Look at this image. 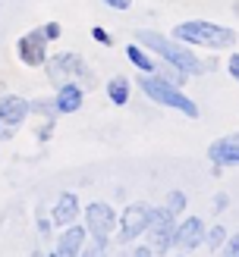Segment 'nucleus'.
<instances>
[{"label":"nucleus","instance_id":"nucleus-1","mask_svg":"<svg viewBox=\"0 0 239 257\" xmlns=\"http://www.w3.org/2000/svg\"><path fill=\"white\" fill-rule=\"evenodd\" d=\"M135 41H142L148 50H154V54H161L164 60L170 63V66H180L186 75H198V72H205L211 63H198L195 54H189V50L183 44H176V41H167L164 35L157 32H145V29H138L135 32Z\"/></svg>","mask_w":239,"mask_h":257},{"label":"nucleus","instance_id":"nucleus-2","mask_svg":"<svg viewBox=\"0 0 239 257\" xmlns=\"http://www.w3.org/2000/svg\"><path fill=\"white\" fill-rule=\"evenodd\" d=\"M176 41H189V44H198V47H211V50H220V47H233L236 44V32L233 29H223V25H214V22H183L176 25Z\"/></svg>","mask_w":239,"mask_h":257},{"label":"nucleus","instance_id":"nucleus-3","mask_svg":"<svg viewBox=\"0 0 239 257\" xmlns=\"http://www.w3.org/2000/svg\"><path fill=\"white\" fill-rule=\"evenodd\" d=\"M142 91L151 97V100H157V104L164 107H173V110H180L183 116L189 119H198V107H195V100H189L183 91H176V85L170 82H164V79H154V75H142Z\"/></svg>","mask_w":239,"mask_h":257},{"label":"nucleus","instance_id":"nucleus-4","mask_svg":"<svg viewBox=\"0 0 239 257\" xmlns=\"http://www.w3.org/2000/svg\"><path fill=\"white\" fill-rule=\"evenodd\" d=\"M25 116H29V100H22L16 94L0 97V141H10L16 135Z\"/></svg>","mask_w":239,"mask_h":257},{"label":"nucleus","instance_id":"nucleus-5","mask_svg":"<svg viewBox=\"0 0 239 257\" xmlns=\"http://www.w3.org/2000/svg\"><path fill=\"white\" fill-rule=\"evenodd\" d=\"M85 226H88V232L95 235L98 251H104L107 238L113 232V226H117V216H113V210L107 207V204L95 201V204H88V207H85Z\"/></svg>","mask_w":239,"mask_h":257},{"label":"nucleus","instance_id":"nucleus-6","mask_svg":"<svg viewBox=\"0 0 239 257\" xmlns=\"http://www.w3.org/2000/svg\"><path fill=\"white\" fill-rule=\"evenodd\" d=\"M47 75L54 85H63L69 79H82V82H92V72L85 69V63L79 54H57L54 60L47 63Z\"/></svg>","mask_w":239,"mask_h":257},{"label":"nucleus","instance_id":"nucleus-7","mask_svg":"<svg viewBox=\"0 0 239 257\" xmlns=\"http://www.w3.org/2000/svg\"><path fill=\"white\" fill-rule=\"evenodd\" d=\"M173 210H151L148 216V235L154 241V251H167L173 241Z\"/></svg>","mask_w":239,"mask_h":257},{"label":"nucleus","instance_id":"nucleus-8","mask_svg":"<svg viewBox=\"0 0 239 257\" xmlns=\"http://www.w3.org/2000/svg\"><path fill=\"white\" fill-rule=\"evenodd\" d=\"M148 216H151V207L145 204H129L123 213V223H120V241H132L138 238L148 229Z\"/></svg>","mask_w":239,"mask_h":257},{"label":"nucleus","instance_id":"nucleus-9","mask_svg":"<svg viewBox=\"0 0 239 257\" xmlns=\"http://www.w3.org/2000/svg\"><path fill=\"white\" fill-rule=\"evenodd\" d=\"M44 47H47V38H44L41 29H35V32H29V35H22V38H19V44H16L19 60L25 63V66H44Z\"/></svg>","mask_w":239,"mask_h":257},{"label":"nucleus","instance_id":"nucleus-10","mask_svg":"<svg viewBox=\"0 0 239 257\" xmlns=\"http://www.w3.org/2000/svg\"><path fill=\"white\" fill-rule=\"evenodd\" d=\"M208 157L217 163V166H233V163H239V132L236 135H226V138H217L208 148Z\"/></svg>","mask_w":239,"mask_h":257},{"label":"nucleus","instance_id":"nucleus-11","mask_svg":"<svg viewBox=\"0 0 239 257\" xmlns=\"http://www.w3.org/2000/svg\"><path fill=\"white\" fill-rule=\"evenodd\" d=\"M82 97H85V91H82L75 82H63L60 91H57V104H54V107H57L60 113H75V110L82 107Z\"/></svg>","mask_w":239,"mask_h":257},{"label":"nucleus","instance_id":"nucleus-12","mask_svg":"<svg viewBox=\"0 0 239 257\" xmlns=\"http://www.w3.org/2000/svg\"><path fill=\"white\" fill-rule=\"evenodd\" d=\"M201 235H205V226H201V220H198V216H189V220L173 232V241H180L183 248H195L198 241H201Z\"/></svg>","mask_w":239,"mask_h":257},{"label":"nucleus","instance_id":"nucleus-13","mask_svg":"<svg viewBox=\"0 0 239 257\" xmlns=\"http://www.w3.org/2000/svg\"><path fill=\"white\" fill-rule=\"evenodd\" d=\"M75 216H79V198H75L72 191H66V195H60L57 207H54V223L57 226H69Z\"/></svg>","mask_w":239,"mask_h":257},{"label":"nucleus","instance_id":"nucleus-14","mask_svg":"<svg viewBox=\"0 0 239 257\" xmlns=\"http://www.w3.org/2000/svg\"><path fill=\"white\" fill-rule=\"evenodd\" d=\"M82 241H85V229L82 226H72L60 235V245H57V254L60 257H69V254H79L82 251Z\"/></svg>","mask_w":239,"mask_h":257},{"label":"nucleus","instance_id":"nucleus-15","mask_svg":"<svg viewBox=\"0 0 239 257\" xmlns=\"http://www.w3.org/2000/svg\"><path fill=\"white\" fill-rule=\"evenodd\" d=\"M107 94H110V100L113 104H126V100H129V79H126V75H113L110 79V85H107Z\"/></svg>","mask_w":239,"mask_h":257},{"label":"nucleus","instance_id":"nucleus-16","mask_svg":"<svg viewBox=\"0 0 239 257\" xmlns=\"http://www.w3.org/2000/svg\"><path fill=\"white\" fill-rule=\"evenodd\" d=\"M126 57H129V63H132V66H138L142 72H154V69H157V66H154V60H151L142 47H135V44L126 47Z\"/></svg>","mask_w":239,"mask_h":257},{"label":"nucleus","instance_id":"nucleus-17","mask_svg":"<svg viewBox=\"0 0 239 257\" xmlns=\"http://www.w3.org/2000/svg\"><path fill=\"white\" fill-rule=\"evenodd\" d=\"M183 207H186V195H183V191H170V198H167V210L183 213Z\"/></svg>","mask_w":239,"mask_h":257},{"label":"nucleus","instance_id":"nucleus-18","mask_svg":"<svg viewBox=\"0 0 239 257\" xmlns=\"http://www.w3.org/2000/svg\"><path fill=\"white\" fill-rule=\"evenodd\" d=\"M223 238H226V235H223V226H214L211 232H208V245H211V248H217Z\"/></svg>","mask_w":239,"mask_h":257},{"label":"nucleus","instance_id":"nucleus-19","mask_svg":"<svg viewBox=\"0 0 239 257\" xmlns=\"http://www.w3.org/2000/svg\"><path fill=\"white\" fill-rule=\"evenodd\" d=\"M92 38H95L98 44H104V47H110V44H113V41H110V35L101 29V25H95V29H92Z\"/></svg>","mask_w":239,"mask_h":257},{"label":"nucleus","instance_id":"nucleus-20","mask_svg":"<svg viewBox=\"0 0 239 257\" xmlns=\"http://www.w3.org/2000/svg\"><path fill=\"white\" fill-rule=\"evenodd\" d=\"M41 32H44V38H47V41H57V38H60V25H57V22H47Z\"/></svg>","mask_w":239,"mask_h":257},{"label":"nucleus","instance_id":"nucleus-21","mask_svg":"<svg viewBox=\"0 0 239 257\" xmlns=\"http://www.w3.org/2000/svg\"><path fill=\"white\" fill-rule=\"evenodd\" d=\"M226 69H230V75H233V79L239 82V54H233L230 60H226Z\"/></svg>","mask_w":239,"mask_h":257},{"label":"nucleus","instance_id":"nucleus-22","mask_svg":"<svg viewBox=\"0 0 239 257\" xmlns=\"http://www.w3.org/2000/svg\"><path fill=\"white\" fill-rule=\"evenodd\" d=\"M107 7H113V10H129L132 7V0H104Z\"/></svg>","mask_w":239,"mask_h":257},{"label":"nucleus","instance_id":"nucleus-23","mask_svg":"<svg viewBox=\"0 0 239 257\" xmlns=\"http://www.w3.org/2000/svg\"><path fill=\"white\" fill-rule=\"evenodd\" d=\"M226 251L239 257V235H233V238H230V245H226Z\"/></svg>","mask_w":239,"mask_h":257},{"label":"nucleus","instance_id":"nucleus-24","mask_svg":"<svg viewBox=\"0 0 239 257\" xmlns=\"http://www.w3.org/2000/svg\"><path fill=\"white\" fill-rule=\"evenodd\" d=\"M233 13H236V16H239V0H236V4H233Z\"/></svg>","mask_w":239,"mask_h":257}]
</instances>
